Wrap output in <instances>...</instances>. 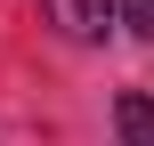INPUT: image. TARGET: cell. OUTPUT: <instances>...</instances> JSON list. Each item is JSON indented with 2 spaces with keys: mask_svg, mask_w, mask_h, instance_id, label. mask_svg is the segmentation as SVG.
I'll use <instances>...</instances> for the list:
<instances>
[{
  "mask_svg": "<svg viewBox=\"0 0 154 146\" xmlns=\"http://www.w3.org/2000/svg\"><path fill=\"white\" fill-rule=\"evenodd\" d=\"M114 130H122V146H154V98L146 89H122L114 98Z\"/></svg>",
  "mask_w": 154,
  "mask_h": 146,
  "instance_id": "obj_1",
  "label": "cell"
},
{
  "mask_svg": "<svg viewBox=\"0 0 154 146\" xmlns=\"http://www.w3.org/2000/svg\"><path fill=\"white\" fill-rule=\"evenodd\" d=\"M106 16H114V0H57V24H65L73 41H97Z\"/></svg>",
  "mask_w": 154,
  "mask_h": 146,
  "instance_id": "obj_2",
  "label": "cell"
},
{
  "mask_svg": "<svg viewBox=\"0 0 154 146\" xmlns=\"http://www.w3.org/2000/svg\"><path fill=\"white\" fill-rule=\"evenodd\" d=\"M122 24H130V33H146V41H154V0H122Z\"/></svg>",
  "mask_w": 154,
  "mask_h": 146,
  "instance_id": "obj_3",
  "label": "cell"
}]
</instances>
